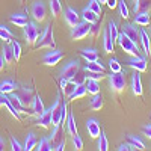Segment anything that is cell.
<instances>
[{
  "label": "cell",
  "mask_w": 151,
  "mask_h": 151,
  "mask_svg": "<svg viewBox=\"0 0 151 151\" xmlns=\"http://www.w3.org/2000/svg\"><path fill=\"white\" fill-rule=\"evenodd\" d=\"M55 38H53V27L52 24H48L45 27L44 33L41 35V38L38 40L35 48H55Z\"/></svg>",
  "instance_id": "cell-1"
},
{
  "label": "cell",
  "mask_w": 151,
  "mask_h": 151,
  "mask_svg": "<svg viewBox=\"0 0 151 151\" xmlns=\"http://www.w3.org/2000/svg\"><path fill=\"white\" fill-rule=\"evenodd\" d=\"M91 32V23L88 21H79L74 27H71V38L74 41H79V40H83L89 35Z\"/></svg>",
  "instance_id": "cell-2"
},
{
  "label": "cell",
  "mask_w": 151,
  "mask_h": 151,
  "mask_svg": "<svg viewBox=\"0 0 151 151\" xmlns=\"http://www.w3.org/2000/svg\"><path fill=\"white\" fill-rule=\"evenodd\" d=\"M53 106V112H52V122L53 125H60L62 121V113L67 112V103L60 100V95L56 97V101L52 104Z\"/></svg>",
  "instance_id": "cell-3"
},
{
  "label": "cell",
  "mask_w": 151,
  "mask_h": 151,
  "mask_svg": "<svg viewBox=\"0 0 151 151\" xmlns=\"http://www.w3.org/2000/svg\"><path fill=\"white\" fill-rule=\"evenodd\" d=\"M107 77H109V85H110L113 92H122L124 91L127 80H125V76L122 74V71L112 73L110 76H107Z\"/></svg>",
  "instance_id": "cell-4"
},
{
  "label": "cell",
  "mask_w": 151,
  "mask_h": 151,
  "mask_svg": "<svg viewBox=\"0 0 151 151\" xmlns=\"http://www.w3.org/2000/svg\"><path fill=\"white\" fill-rule=\"evenodd\" d=\"M116 41H118L119 47L124 50L125 53H129V55H132V56H137V44H134L124 32L118 35V40H116Z\"/></svg>",
  "instance_id": "cell-5"
},
{
  "label": "cell",
  "mask_w": 151,
  "mask_h": 151,
  "mask_svg": "<svg viewBox=\"0 0 151 151\" xmlns=\"http://www.w3.org/2000/svg\"><path fill=\"white\" fill-rule=\"evenodd\" d=\"M24 29V38H26V42L29 45H33L38 41V36H40V29H38L36 23H27Z\"/></svg>",
  "instance_id": "cell-6"
},
{
  "label": "cell",
  "mask_w": 151,
  "mask_h": 151,
  "mask_svg": "<svg viewBox=\"0 0 151 151\" xmlns=\"http://www.w3.org/2000/svg\"><path fill=\"white\" fill-rule=\"evenodd\" d=\"M64 58V52L62 50H56L53 48L52 52H48L42 56V64L47 65V67H55L56 64H59L60 59Z\"/></svg>",
  "instance_id": "cell-7"
},
{
  "label": "cell",
  "mask_w": 151,
  "mask_h": 151,
  "mask_svg": "<svg viewBox=\"0 0 151 151\" xmlns=\"http://www.w3.org/2000/svg\"><path fill=\"white\" fill-rule=\"evenodd\" d=\"M32 17L38 23H41V21L45 20V17H47V8H45L42 0H36V2L32 5Z\"/></svg>",
  "instance_id": "cell-8"
},
{
  "label": "cell",
  "mask_w": 151,
  "mask_h": 151,
  "mask_svg": "<svg viewBox=\"0 0 151 151\" xmlns=\"http://www.w3.org/2000/svg\"><path fill=\"white\" fill-rule=\"evenodd\" d=\"M52 112H53V106H50L48 109H45L41 115H38V121H36V125H40L42 129H48L52 127L53 122H52Z\"/></svg>",
  "instance_id": "cell-9"
},
{
  "label": "cell",
  "mask_w": 151,
  "mask_h": 151,
  "mask_svg": "<svg viewBox=\"0 0 151 151\" xmlns=\"http://www.w3.org/2000/svg\"><path fill=\"white\" fill-rule=\"evenodd\" d=\"M79 70H80L79 62H77V60H71V62H68V64L64 67V70L60 71V74H62V77H65V79L71 80L74 76L79 73Z\"/></svg>",
  "instance_id": "cell-10"
},
{
  "label": "cell",
  "mask_w": 151,
  "mask_h": 151,
  "mask_svg": "<svg viewBox=\"0 0 151 151\" xmlns=\"http://www.w3.org/2000/svg\"><path fill=\"white\" fill-rule=\"evenodd\" d=\"M18 97H20V100H21V103L26 106V107L30 106L32 101H33V98H35L33 88H30V86H24V88H21L20 92H18Z\"/></svg>",
  "instance_id": "cell-11"
},
{
  "label": "cell",
  "mask_w": 151,
  "mask_h": 151,
  "mask_svg": "<svg viewBox=\"0 0 151 151\" xmlns=\"http://www.w3.org/2000/svg\"><path fill=\"white\" fill-rule=\"evenodd\" d=\"M127 65H129L130 68L136 70V71H139V73L147 71V67H148L147 59H145V58H141V56H133V58L127 62Z\"/></svg>",
  "instance_id": "cell-12"
},
{
  "label": "cell",
  "mask_w": 151,
  "mask_h": 151,
  "mask_svg": "<svg viewBox=\"0 0 151 151\" xmlns=\"http://www.w3.org/2000/svg\"><path fill=\"white\" fill-rule=\"evenodd\" d=\"M64 18H65V23L68 24L70 27H74L76 24L80 21V15L77 14V11L73 9V8H70V6L64 11Z\"/></svg>",
  "instance_id": "cell-13"
},
{
  "label": "cell",
  "mask_w": 151,
  "mask_h": 151,
  "mask_svg": "<svg viewBox=\"0 0 151 151\" xmlns=\"http://www.w3.org/2000/svg\"><path fill=\"white\" fill-rule=\"evenodd\" d=\"M86 132L88 134H89L92 139H97V137L100 136V133H101V129H100V124L97 119H88L86 122Z\"/></svg>",
  "instance_id": "cell-14"
},
{
  "label": "cell",
  "mask_w": 151,
  "mask_h": 151,
  "mask_svg": "<svg viewBox=\"0 0 151 151\" xmlns=\"http://www.w3.org/2000/svg\"><path fill=\"white\" fill-rule=\"evenodd\" d=\"M132 89L134 95H142V80H141V73L134 71V74L132 76Z\"/></svg>",
  "instance_id": "cell-15"
},
{
  "label": "cell",
  "mask_w": 151,
  "mask_h": 151,
  "mask_svg": "<svg viewBox=\"0 0 151 151\" xmlns=\"http://www.w3.org/2000/svg\"><path fill=\"white\" fill-rule=\"evenodd\" d=\"M139 35H141V38H139V41H141V44H142V48H144V53L147 55V56H150L151 55V36L147 33V30H139Z\"/></svg>",
  "instance_id": "cell-16"
},
{
  "label": "cell",
  "mask_w": 151,
  "mask_h": 151,
  "mask_svg": "<svg viewBox=\"0 0 151 151\" xmlns=\"http://www.w3.org/2000/svg\"><path fill=\"white\" fill-rule=\"evenodd\" d=\"M124 33L127 35L134 44H137V41H139V38H141L139 29H137L134 24H125V26H124Z\"/></svg>",
  "instance_id": "cell-17"
},
{
  "label": "cell",
  "mask_w": 151,
  "mask_h": 151,
  "mask_svg": "<svg viewBox=\"0 0 151 151\" xmlns=\"http://www.w3.org/2000/svg\"><path fill=\"white\" fill-rule=\"evenodd\" d=\"M6 95H8V98H9L11 104H12V106H14V107L18 110V113H27V112H26V106H24V104L21 103V100H20L18 94L11 92V94H6Z\"/></svg>",
  "instance_id": "cell-18"
},
{
  "label": "cell",
  "mask_w": 151,
  "mask_h": 151,
  "mask_svg": "<svg viewBox=\"0 0 151 151\" xmlns=\"http://www.w3.org/2000/svg\"><path fill=\"white\" fill-rule=\"evenodd\" d=\"M150 23H151V17H150V14H148L147 11H139V12L136 14V17H134V24L145 27V26H148Z\"/></svg>",
  "instance_id": "cell-19"
},
{
  "label": "cell",
  "mask_w": 151,
  "mask_h": 151,
  "mask_svg": "<svg viewBox=\"0 0 151 151\" xmlns=\"http://www.w3.org/2000/svg\"><path fill=\"white\" fill-rule=\"evenodd\" d=\"M30 107H32V113H33V115H41V113L45 110L44 101H42V98H41L40 95H35V98H33V101H32Z\"/></svg>",
  "instance_id": "cell-20"
},
{
  "label": "cell",
  "mask_w": 151,
  "mask_h": 151,
  "mask_svg": "<svg viewBox=\"0 0 151 151\" xmlns=\"http://www.w3.org/2000/svg\"><path fill=\"white\" fill-rule=\"evenodd\" d=\"M80 56H82L86 62H95V60L100 59L97 50H94V48H83V50H80Z\"/></svg>",
  "instance_id": "cell-21"
},
{
  "label": "cell",
  "mask_w": 151,
  "mask_h": 151,
  "mask_svg": "<svg viewBox=\"0 0 151 151\" xmlns=\"http://www.w3.org/2000/svg\"><path fill=\"white\" fill-rule=\"evenodd\" d=\"M9 21H11L12 24H15V26H18V27H24V26L29 23L27 15H24V14H12V15L9 17Z\"/></svg>",
  "instance_id": "cell-22"
},
{
  "label": "cell",
  "mask_w": 151,
  "mask_h": 151,
  "mask_svg": "<svg viewBox=\"0 0 151 151\" xmlns=\"http://www.w3.org/2000/svg\"><path fill=\"white\" fill-rule=\"evenodd\" d=\"M15 88H17V83L14 80H11V79L0 82V92H2V94H11V92H14Z\"/></svg>",
  "instance_id": "cell-23"
},
{
  "label": "cell",
  "mask_w": 151,
  "mask_h": 151,
  "mask_svg": "<svg viewBox=\"0 0 151 151\" xmlns=\"http://www.w3.org/2000/svg\"><path fill=\"white\" fill-rule=\"evenodd\" d=\"M103 104H104V100H103V95L101 94H95V95H92V98H91V103H89V107L92 109V110H101L103 109Z\"/></svg>",
  "instance_id": "cell-24"
},
{
  "label": "cell",
  "mask_w": 151,
  "mask_h": 151,
  "mask_svg": "<svg viewBox=\"0 0 151 151\" xmlns=\"http://www.w3.org/2000/svg\"><path fill=\"white\" fill-rule=\"evenodd\" d=\"M85 86H86L88 94H91V95H95V94H98V92H100V83H98V80H94V79H86Z\"/></svg>",
  "instance_id": "cell-25"
},
{
  "label": "cell",
  "mask_w": 151,
  "mask_h": 151,
  "mask_svg": "<svg viewBox=\"0 0 151 151\" xmlns=\"http://www.w3.org/2000/svg\"><path fill=\"white\" fill-rule=\"evenodd\" d=\"M86 94H88L86 86H85V85H77V86H76V89L68 95V98H70V100H79V98L85 97Z\"/></svg>",
  "instance_id": "cell-26"
},
{
  "label": "cell",
  "mask_w": 151,
  "mask_h": 151,
  "mask_svg": "<svg viewBox=\"0 0 151 151\" xmlns=\"http://www.w3.org/2000/svg\"><path fill=\"white\" fill-rule=\"evenodd\" d=\"M127 142H129L133 148H136V150H145V144H144V141L141 139L139 136L129 134V136H127Z\"/></svg>",
  "instance_id": "cell-27"
},
{
  "label": "cell",
  "mask_w": 151,
  "mask_h": 151,
  "mask_svg": "<svg viewBox=\"0 0 151 151\" xmlns=\"http://www.w3.org/2000/svg\"><path fill=\"white\" fill-rule=\"evenodd\" d=\"M0 95H2V98H3V104H5L6 107H8V110L11 112V115L14 116V118H15L17 121H20V113H18V110H17V109H15L14 106L11 104V101H9L8 95H6V94H2V92H0Z\"/></svg>",
  "instance_id": "cell-28"
},
{
  "label": "cell",
  "mask_w": 151,
  "mask_h": 151,
  "mask_svg": "<svg viewBox=\"0 0 151 151\" xmlns=\"http://www.w3.org/2000/svg\"><path fill=\"white\" fill-rule=\"evenodd\" d=\"M36 144H38V141H36V136H35V133H27V136H26V141H24V150L26 151H30V150H35V147H36Z\"/></svg>",
  "instance_id": "cell-29"
},
{
  "label": "cell",
  "mask_w": 151,
  "mask_h": 151,
  "mask_svg": "<svg viewBox=\"0 0 151 151\" xmlns=\"http://www.w3.org/2000/svg\"><path fill=\"white\" fill-rule=\"evenodd\" d=\"M82 18H83V21H88V23H95L97 20H98V15L95 14L94 11H91L89 8H85L83 11H82Z\"/></svg>",
  "instance_id": "cell-30"
},
{
  "label": "cell",
  "mask_w": 151,
  "mask_h": 151,
  "mask_svg": "<svg viewBox=\"0 0 151 151\" xmlns=\"http://www.w3.org/2000/svg\"><path fill=\"white\" fill-rule=\"evenodd\" d=\"M86 71H94V73H100V71H104V65L101 64V60H95V62H86L85 65Z\"/></svg>",
  "instance_id": "cell-31"
},
{
  "label": "cell",
  "mask_w": 151,
  "mask_h": 151,
  "mask_svg": "<svg viewBox=\"0 0 151 151\" xmlns=\"http://www.w3.org/2000/svg\"><path fill=\"white\" fill-rule=\"evenodd\" d=\"M103 47H104V52L106 53H113V41H112V38H110V33H109V30H106L104 32V35H103Z\"/></svg>",
  "instance_id": "cell-32"
},
{
  "label": "cell",
  "mask_w": 151,
  "mask_h": 151,
  "mask_svg": "<svg viewBox=\"0 0 151 151\" xmlns=\"http://www.w3.org/2000/svg\"><path fill=\"white\" fill-rule=\"evenodd\" d=\"M67 130L71 136L77 134V124H76V119H74V115L70 113L68 118H67Z\"/></svg>",
  "instance_id": "cell-33"
},
{
  "label": "cell",
  "mask_w": 151,
  "mask_h": 151,
  "mask_svg": "<svg viewBox=\"0 0 151 151\" xmlns=\"http://www.w3.org/2000/svg\"><path fill=\"white\" fill-rule=\"evenodd\" d=\"M35 150H38V151H50V150H53V144L50 142L48 137H42V139L36 144Z\"/></svg>",
  "instance_id": "cell-34"
},
{
  "label": "cell",
  "mask_w": 151,
  "mask_h": 151,
  "mask_svg": "<svg viewBox=\"0 0 151 151\" xmlns=\"http://www.w3.org/2000/svg\"><path fill=\"white\" fill-rule=\"evenodd\" d=\"M0 40H3L5 42H12V40H14L12 32L6 26H2V24H0Z\"/></svg>",
  "instance_id": "cell-35"
},
{
  "label": "cell",
  "mask_w": 151,
  "mask_h": 151,
  "mask_svg": "<svg viewBox=\"0 0 151 151\" xmlns=\"http://www.w3.org/2000/svg\"><path fill=\"white\" fill-rule=\"evenodd\" d=\"M50 3V12H52L53 17H59L60 12H62V6H60V2L59 0H48Z\"/></svg>",
  "instance_id": "cell-36"
},
{
  "label": "cell",
  "mask_w": 151,
  "mask_h": 151,
  "mask_svg": "<svg viewBox=\"0 0 151 151\" xmlns=\"http://www.w3.org/2000/svg\"><path fill=\"white\" fill-rule=\"evenodd\" d=\"M118 8H119V14L124 20H127L130 17V11H129V6L125 3V0H119L118 2Z\"/></svg>",
  "instance_id": "cell-37"
},
{
  "label": "cell",
  "mask_w": 151,
  "mask_h": 151,
  "mask_svg": "<svg viewBox=\"0 0 151 151\" xmlns=\"http://www.w3.org/2000/svg\"><path fill=\"white\" fill-rule=\"evenodd\" d=\"M2 52H3L2 55H3L5 62H6V64H11V62L14 60V52H12V47L11 45H6V47H3Z\"/></svg>",
  "instance_id": "cell-38"
},
{
  "label": "cell",
  "mask_w": 151,
  "mask_h": 151,
  "mask_svg": "<svg viewBox=\"0 0 151 151\" xmlns=\"http://www.w3.org/2000/svg\"><path fill=\"white\" fill-rule=\"evenodd\" d=\"M109 33H110V38H112V41L115 42L116 40H118V35H119V32H118V26H116V23L115 21H109Z\"/></svg>",
  "instance_id": "cell-39"
},
{
  "label": "cell",
  "mask_w": 151,
  "mask_h": 151,
  "mask_svg": "<svg viewBox=\"0 0 151 151\" xmlns=\"http://www.w3.org/2000/svg\"><path fill=\"white\" fill-rule=\"evenodd\" d=\"M98 150H100V151H107V150H109L107 137H106V134H104L103 132L100 133V136H98Z\"/></svg>",
  "instance_id": "cell-40"
},
{
  "label": "cell",
  "mask_w": 151,
  "mask_h": 151,
  "mask_svg": "<svg viewBox=\"0 0 151 151\" xmlns=\"http://www.w3.org/2000/svg\"><path fill=\"white\" fill-rule=\"evenodd\" d=\"M11 47H12V52H14V60L18 62L20 58H21V44L18 41H12Z\"/></svg>",
  "instance_id": "cell-41"
},
{
  "label": "cell",
  "mask_w": 151,
  "mask_h": 151,
  "mask_svg": "<svg viewBox=\"0 0 151 151\" xmlns=\"http://www.w3.org/2000/svg\"><path fill=\"white\" fill-rule=\"evenodd\" d=\"M107 77V74H106V71H100V73H94V71H88V74H86V79H94V80H103V79H106Z\"/></svg>",
  "instance_id": "cell-42"
},
{
  "label": "cell",
  "mask_w": 151,
  "mask_h": 151,
  "mask_svg": "<svg viewBox=\"0 0 151 151\" xmlns=\"http://www.w3.org/2000/svg\"><path fill=\"white\" fill-rule=\"evenodd\" d=\"M88 8L91 11H94L97 15H101V3H100L98 0H91V2L88 3Z\"/></svg>",
  "instance_id": "cell-43"
},
{
  "label": "cell",
  "mask_w": 151,
  "mask_h": 151,
  "mask_svg": "<svg viewBox=\"0 0 151 151\" xmlns=\"http://www.w3.org/2000/svg\"><path fill=\"white\" fill-rule=\"evenodd\" d=\"M109 67H110V71L112 73H119L122 68H121V64H119V60L116 58H112L109 60Z\"/></svg>",
  "instance_id": "cell-44"
},
{
  "label": "cell",
  "mask_w": 151,
  "mask_h": 151,
  "mask_svg": "<svg viewBox=\"0 0 151 151\" xmlns=\"http://www.w3.org/2000/svg\"><path fill=\"white\" fill-rule=\"evenodd\" d=\"M100 32H101V23H100V21L97 20L95 23H92V24H91V32H89V35L95 38V36H98V33H100Z\"/></svg>",
  "instance_id": "cell-45"
},
{
  "label": "cell",
  "mask_w": 151,
  "mask_h": 151,
  "mask_svg": "<svg viewBox=\"0 0 151 151\" xmlns=\"http://www.w3.org/2000/svg\"><path fill=\"white\" fill-rule=\"evenodd\" d=\"M73 145H74V148L77 150V151L83 150V141H82V137L79 136V133L73 136Z\"/></svg>",
  "instance_id": "cell-46"
},
{
  "label": "cell",
  "mask_w": 151,
  "mask_h": 151,
  "mask_svg": "<svg viewBox=\"0 0 151 151\" xmlns=\"http://www.w3.org/2000/svg\"><path fill=\"white\" fill-rule=\"evenodd\" d=\"M70 82H73L74 85H85V82H86V76H83V74L77 73V74H76L74 77L70 80Z\"/></svg>",
  "instance_id": "cell-47"
},
{
  "label": "cell",
  "mask_w": 151,
  "mask_h": 151,
  "mask_svg": "<svg viewBox=\"0 0 151 151\" xmlns=\"http://www.w3.org/2000/svg\"><path fill=\"white\" fill-rule=\"evenodd\" d=\"M11 150H14V151H21V150H24V148H23V145L15 139V137H11Z\"/></svg>",
  "instance_id": "cell-48"
},
{
  "label": "cell",
  "mask_w": 151,
  "mask_h": 151,
  "mask_svg": "<svg viewBox=\"0 0 151 151\" xmlns=\"http://www.w3.org/2000/svg\"><path fill=\"white\" fill-rule=\"evenodd\" d=\"M76 86H77V85H74L73 82H68V85H67V86H65V88H64V89H62V91H64V94H65V95L68 97V95H70V94H71V92H73V91L76 89Z\"/></svg>",
  "instance_id": "cell-49"
},
{
  "label": "cell",
  "mask_w": 151,
  "mask_h": 151,
  "mask_svg": "<svg viewBox=\"0 0 151 151\" xmlns=\"http://www.w3.org/2000/svg\"><path fill=\"white\" fill-rule=\"evenodd\" d=\"M142 132H144V134L148 137V139H151V124H147L145 127L142 129Z\"/></svg>",
  "instance_id": "cell-50"
},
{
  "label": "cell",
  "mask_w": 151,
  "mask_h": 151,
  "mask_svg": "<svg viewBox=\"0 0 151 151\" xmlns=\"http://www.w3.org/2000/svg\"><path fill=\"white\" fill-rule=\"evenodd\" d=\"M130 150H133V147L130 144H121L118 147V151H130Z\"/></svg>",
  "instance_id": "cell-51"
},
{
  "label": "cell",
  "mask_w": 151,
  "mask_h": 151,
  "mask_svg": "<svg viewBox=\"0 0 151 151\" xmlns=\"http://www.w3.org/2000/svg\"><path fill=\"white\" fill-rule=\"evenodd\" d=\"M55 150L56 151H64L65 150V139H62L58 145H55Z\"/></svg>",
  "instance_id": "cell-52"
},
{
  "label": "cell",
  "mask_w": 151,
  "mask_h": 151,
  "mask_svg": "<svg viewBox=\"0 0 151 151\" xmlns=\"http://www.w3.org/2000/svg\"><path fill=\"white\" fill-rule=\"evenodd\" d=\"M106 5H107L110 9H113V8H116V6H118V0H107Z\"/></svg>",
  "instance_id": "cell-53"
},
{
  "label": "cell",
  "mask_w": 151,
  "mask_h": 151,
  "mask_svg": "<svg viewBox=\"0 0 151 151\" xmlns=\"http://www.w3.org/2000/svg\"><path fill=\"white\" fill-rule=\"evenodd\" d=\"M68 79H65V77H60V80H59V85H60V89H64V88L68 85Z\"/></svg>",
  "instance_id": "cell-54"
},
{
  "label": "cell",
  "mask_w": 151,
  "mask_h": 151,
  "mask_svg": "<svg viewBox=\"0 0 151 151\" xmlns=\"http://www.w3.org/2000/svg\"><path fill=\"white\" fill-rule=\"evenodd\" d=\"M5 64H6V62H5V59H3V55L0 53V71H3V68H5Z\"/></svg>",
  "instance_id": "cell-55"
},
{
  "label": "cell",
  "mask_w": 151,
  "mask_h": 151,
  "mask_svg": "<svg viewBox=\"0 0 151 151\" xmlns=\"http://www.w3.org/2000/svg\"><path fill=\"white\" fill-rule=\"evenodd\" d=\"M5 148V139H3V137H0V151H2Z\"/></svg>",
  "instance_id": "cell-56"
},
{
  "label": "cell",
  "mask_w": 151,
  "mask_h": 151,
  "mask_svg": "<svg viewBox=\"0 0 151 151\" xmlns=\"http://www.w3.org/2000/svg\"><path fill=\"white\" fill-rule=\"evenodd\" d=\"M0 106H3V98H2V95H0Z\"/></svg>",
  "instance_id": "cell-57"
},
{
  "label": "cell",
  "mask_w": 151,
  "mask_h": 151,
  "mask_svg": "<svg viewBox=\"0 0 151 151\" xmlns=\"http://www.w3.org/2000/svg\"><path fill=\"white\" fill-rule=\"evenodd\" d=\"M133 3H134V6H136L137 3H139V0H133Z\"/></svg>",
  "instance_id": "cell-58"
},
{
  "label": "cell",
  "mask_w": 151,
  "mask_h": 151,
  "mask_svg": "<svg viewBox=\"0 0 151 151\" xmlns=\"http://www.w3.org/2000/svg\"><path fill=\"white\" fill-rule=\"evenodd\" d=\"M98 2H100V3H106V2H107V0H98Z\"/></svg>",
  "instance_id": "cell-59"
},
{
  "label": "cell",
  "mask_w": 151,
  "mask_h": 151,
  "mask_svg": "<svg viewBox=\"0 0 151 151\" xmlns=\"http://www.w3.org/2000/svg\"><path fill=\"white\" fill-rule=\"evenodd\" d=\"M150 36H151V23H150Z\"/></svg>",
  "instance_id": "cell-60"
},
{
  "label": "cell",
  "mask_w": 151,
  "mask_h": 151,
  "mask_svg": "<svg viewBox=\"0 0 151 151\" xmlns=\"http://www.w3.org/2000/svg\"><path fill=\"white\" fill-rule=\"evenodd\" d=\"M20 2H24V0H20Z\"/></svg>",
  "instance_id": "cell-61"
}]
</instances>
